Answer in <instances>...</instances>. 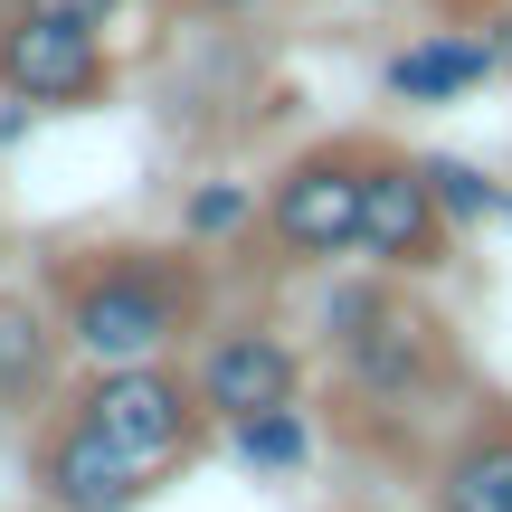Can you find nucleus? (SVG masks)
<instances>
[{
    "instance_id": "1",
    "label": "nucleus",
    "mask_w": 512,
    "mask_h": 512,
    "mask_svg": "<svg viewBox=\"0 0 512 512\" xmlns=\"http://www.w3.org/2000/svg\"><path fill=\"white\" fill-rule=\"evenodd\" d=\"M57 332L86 370L114 361H171L190 332L209 323V275L190 247H86L48 275Z\"/></svg>"
},
{
    "instance_id": "2",
    "label": "nucleus",
    "mask_w": 512,
    "mask_h": 512,
    "mask_svg": "<svg viewBox=\"0 0 512 512\" xmlns=\"http://www.w3.org/2000/svg\"><path fill=\"white\" fill-rule=\"evenodd\" d=\"M323 351L342 399L361 408L370 427H418L427 408L456 389V332L446 313H427L399 275H351V285L323 294Z\"/></svg>"
},
{
    "instance_id": "3",
    "label": "nucleus",
    "mask_w": 512,
    "mask_h": 512,
    "mask_svg": "<svg viewBox=\"0 0 512 512\" xmlns=\"http://www.w3.org/2000/svg\"><path fill=\"white\" fill-rule=\"evenodd\" d=\"M67 408H76L105 446H124L143 475H171V465H190V456L209 446V408H200V389H190V370H171V361L86 370V380L67 389Z\"/></svg>"
},
{
    "instance_id": "4",
    "label": "nucleus",
    "mask_w": 512,
    "mask_h": 512,
    "mask_svg": "<svg viewBox=\"0 0 512 512\" xmlns=\"http://www.w3.org/2000/svg\"><path fill=\"white\" fill-rule=\"evenodd\" d=\"M370 152H380V143L342 133V143L294 152V162L266 181L256 219H266V238L285 247L294 266H332V256H351V247H361V190H370Z\"/></svg>"
},
{
    "instance_id": "5",
    "label": "nucleus",
    "mask_w": 512,
    "mask_h": 512,
    "mask_svg": "<svg viewBox=\"0 0 512 512\" xmlns=\"http://www.w3.org/2000/svg\"><path fill=\"white\" fill-rule=\"evenodd\" d=\"M0 95L38 114H86L114 95V48L95 29H67V19L0 10Z\"/></svg>"
},
{
    "instance_id": "6",
    "label": "nucleus",
    "mask_w": 512,
    "mask_h": 512,
    "mask_svg": "<svg viewBox=\"0 0 512 512\" xmlns=\"http://www.w3.org/2000/svg\"><path fill=\"white\" fill-rule=\"evenodd\" d=\"M361 266H380V275H437L446 256H456V219L437 209V190H427V171H418V152H370V190H361Z\"/></svg>"
},
{
    "instance_id": "7",
    "label": "nucleus",
    "mask_w": 512,
    "mask_h": 512,
    "mask_svg": "<svg viewBox=\"0 0 512 512\" xmlns=\"http://www.w3.org/2000/svg\"><path fill=\"white\" fill-rule=\"evenodd\" d=\"M152 484L162 475H143L124 446H105L67 399L48 408V427H38V446H29V494L48 512H133Z\"/></svg>"
},
{
    "instance_id": "8",
    "label": "nucleus",
    "mask_w": 512,
    "mask_h": 512,
    "mask_svg": "<svg viewBox=\"0 0 512 512\" xmlns=\"http://www.w3.org/2000/svg\"><path fill=\"white\" fill-rule=\"evenodd\" d=\"M190 389H200L209 427H238L256 408H294L304 399V351L285 342L275 323H228L190 351Z\"/></svg>"
},
{
    "instance_id": "9",
    "label": "nucleus",
    "mask_w": 512,
    "mask_h": 512,
    "mask_svg": "<svg viewBox=\"0 0 512 512\" xmlns=\"http://www.w3.org/2000/svg\"><path fill=\"white\" fill-rule=\"evenodd\" d=\"M512 57V19H456V29H418L408 48L380 57V95L389 105H465L484 76H503Z\"/></svg>"
},
{
    "instance_id": "10",
    "label": "nucleus",
    "mask_w": 512,
    "mask_h": 512,
    "mask_svg": "<svg viewBox=\"0 0 512 512\" xmlns=\"http://www.w3.org/2000/svg\"><path fill=\"white\" fill-rule=\"evenodd\" d=\"M67 332H57V304L29 285H0V408H57L67 399Z\"/></svg>"
},
{
    "instance_id": "11",
    "label": "nucleus",
    "mask_w": 512,
    "mask_h": 512,
    "mask_svg": "<svg viewBox=\"0 0 512 512\" xmlns=\"http://www.w3.org/2000/svg\"><path fill=\"white\" fill-rule=\"evenodd\" d=\"M427 512H512V408H484L456 427L437 484H427Z\"/></svg>"
},
{
    "instance_id": "12",
    "label": "nucleus",
    "mask_w": 512,
    "mask_h": 512,
    "mask_svg": "<svg viewBox=\"0 0 512 512\" xmlns=\"http://www.w3.org/2000/svg\"><path fill=\"white\" fill-rule=\"evenodd\" d=\"M228 437V456L247 465V475H304L313 465V408L294 399V408H256V418L238 427H219Z\"/></svg>"
},
{
    "instance_id": "13",
    "label": "nucleus",
    "mask_w": 512,
    "mask_h": 512,
    "mask_svg": "<svg viewBox=\"0 0 512 512\" xmlns=\"http://www.w3.org/2000/svg\"><path fill=\"white\" fill-rule=\"evenodd\" d=\"M418 171H427V190H437V209L456 228H475V219H503V181L484 162H465V152H418Z\"/></svg>"
},
{
    "instance_id": "14",
    "label": "nucleus",
    "mask_w": 512,
    "mask_h": 512,
    "mask_svg": "<svg viewBox=\"0 0 512 512\" xmlns=\"http://www.w3.org/2000/svg\"><path fill=\"white\" fill-rule=\"evenodd\" d=\"M256 228V181H200L181 200V238L190 247H228V238H247Z\"/></svg>"
},
{
    "instance_id": "15",
    "label": "nucleus",
    "mask_w": 512,
    "mask_h": 512,
    "mask_svg": "<svg viewBox=\"0 0 512 512\" xmlns=\"http://www.w3.org/2000/svg\"><path fill=\"white\" fill-rule=\"evenodd\" d=\"M0 10H38V19H67V29H124V10L133 0H0Z\"/></svg>"
},
{
    "instance_id": "16",
    "label": "nucleus",
    "mask_w": 512,
    "mask_h": 512,
    "mask_svg": "<svg viewBox=\"0 0 512 512\" xmlns=\"http://www.w3.org/2000/svg\"><path fill=\"white\" fill-rule=\"evenodd\" d=\"M181 10H200V19H256V10H275V0H181Z\"/></svg>"
}]
</instances>
